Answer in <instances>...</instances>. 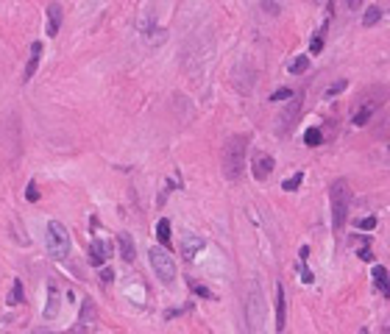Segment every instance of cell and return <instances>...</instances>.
<instances>
[{
    "mask_svg": "<svg viewBox=\"0 0 390 334\" xmlns=\"http://www.w3.org/2000/svg\"><path fill=\"white\" fill-rule=\"evenodd\" d=\"M360 334H368V329H365V326H363V329H360Z\"/></svg>",
    "mask_w": 390,
    "mask_h": 334,
    "instance_id": "obj_35",
    "label": "cell"
},
{
    "mask_svg": "<svg viewBox=\"0 0 390 334\" xmlns=\"http://www.w3.org/2000/svg\"><path fill=\"white\" fill-rule=\"evenodd\" d=\"M251 167H254V179H257V181H265L270 173H273V167H276V159H273L270 154H254Z\"/></svg>",
    "mask_w": 390,
    "mask_h": 334,
    "instance_id": "obj_10",
    "label": "cell"
},
{
    "mask_svg": "<svg viewBox=\"0 0 390 334\" xmlns=\"http://www.w3.org/2000/svg\"><path fill=\"white\" fill-rule=\"evenodd\" d=\"M156 234H159V242H162V245H170V220H167V217H162V220L156 223Z\"/></svg>",
    "mask_w": 390,
    "mask_h": 334,
    "instance_id": "obj_21",
    "label": "cell"
},
{
    "mask_svg": "<svg viewBox=\"0 0 390 334\" xmlns=\"http://www.w3.org/2000/svg\"><path fill=\"white\" fill-rule=\"evenodd\" d=\"M385 95H388V92H385V89H376V86H373V89H368V92H365L363 98L357 101L354 114H351V123H354V126H365V123L371 120L376 111H379L382 103H385Z\"/></svg>",
    "mask_w": 390,
    "mask_h": 334,
    "instance_id": "obj_4",
    "label": "cell"
},
{
    "mask_svg": "<svg viewBox=\"0 0 390 334\" xmlns=\"http://www.w3.org/2000/svg\"><path fill=\"white\" fill-rule=\"evenodd\" d=\"M39 59H42V42H34V45H31L28 64H26V70H23V81H31V78H34L36 67H39Z\"/></svg>",
    "mask_w": 390,
    "mask_h": 334,
    "instance_id": "obj_14",
    "label": "cell"
},
{
    "mask_svg": "<svg viewBox=\"0 0 390 334\" xmlns=\"http://www.w3.org/2000/svg\"><path fill=\"white\" fill-rule=\"evenodd\" d=\"M104 262H106V245L101 240H92L89 242V265L104 267Z\"/></svg>",
    "mask_w": 390,
    "mask_h": 334,
    "instance_id": "obj_15",
    "label": "cell"
},
{
    "mask_svg": "<svg viewBox=\"0 0 390 334\" xmlns=\"http://www.w3.org/2000/svg\"><path fill=\"white\" fill-rule=\"evenodd\" d=\"M310 48H312V56H315V53H321V48H323V34H315V36H312Z\"/></svg>",
    "mask_w": 390,
    "mask_h": 334,
    "instance_id": "obj_27",
    "label": "cell"
},
{
    "mask_svg": "<svg viewBox=\"0 0 390 334\" xmlns=\"http://www.w3.org/2000/svg\"><path fill=\"white\" fill-rule=\"evenodd\" d=\"M26 301V290H23V282L20 279H14V284H11V292H9V304L11 307H20Z\"/></svg>",
    "mask_w": 390,
    "mask_h": 334,
    "instance_id": "obj_18",
    "label": "cell"
},
{
    "mask_svg": "<svg viewBox=\"0 0 390 334\" xmlns=\"http://www.w3.org/2000/svg\"><path fill=\"white\" fill-rule=\"evenodd\" d=\"M360 259H363V262H371V259H373V254H371V248H368V245L360 251Z\"/></svg>",
    "mask_w": 390,
    "mask_h": 334,
    "instance_id": "obj_32",
    "label": "cell"
},
{
    "mask_svg": "<svg viewBox=\"0 0 390 334\" xmlns=\"http://www.w3.org/2000/svg\"><path fill=\"white\" fill-rule=\"evenodd\" d=\"M245 315H248L251 326L262 323V295L257 284H251V292H248V301H245Z\"/></svg>",
    "mask_w": 390,
    "mask_h": 334,
    "instance_id": "obj_9",
    "label": "cell"
},
{
    "mask_svg": "<svg viewBox=\"0 0 390 334\" xmlns=\"http://www.w3.org/2000/svg\"><path fill=\"white\" fill-rule=\"evenodd\" d=\"M298 114H301V98L298 95H293V101H290V106H287L282 114L276 117V134L279 137H287L290 131H293V126H295V120H298Z\"/></svg>",
    "mask_w": 390,
    "mask_h": 334,
    "instance_id": "obj_6",
    "label": "cell"
},
{
    "mask_svg": "<svg viewBox=\"0 0 390 334\" xmlns=\"http://www.w3.org/2000/svg\"><path fill=\"white\" fill-rule=\"evenodd\" d=\"M117 245H120V257L126 259V262H134V257H137V248H134V240H131V234L123 231L120 237H117Z\"/></svg>",
    "mask_w": 390,
    "mask_h": 334,
    "instance_id": "obj_16",
    "label": "cell"
},
{
    "mask_svg": "<svg viewBox=\"0 0 390 334\" xmlns=\"http://www.w3.org/2000/svg\"><path fill=\"white\" fill-rule=\"evenodd\" d=\"M287 326V298H285V287L276 284V332H285Z\"/></svg>",
    "mask_w": 390,
    "mask_h": 334,
    "instance_id": "obj_13",
    "label": "cell"
},
{
    "mask_svg": "<svg viewBox=\"0 0 390 334\" xmlns=\"http://www.w3.org/2000/svg\"><path fill=\"white\" fill-rule=\"evenodd\" d=\"M36 334H53V332H48V329H36Z\"/></svg>",
    "mask_w": 390,
    "mask_h": 334,
    "instance_id": "obj_34",
    "label": "cell"
},
{
    "mask_svg": "<svg viewBox=\"0 0 390 334\" xmlns=\"http://www.w3.org/2000/svg\"><path fill=\"white\" fill-rule=\"evenodd\" d=\"M304 142H307L310 148L321 145V142H323V134H321V128H310L307 134H304Z\"/></svg>",
    "mask_w": 390,
    "mask_h": 334,
    "instance_id": "obj_23",
    "label": "cell"
},
{
    "mask_svg": "<svg viewBox=\"0 0 390 334\" xmlns=\"http://www.w3.org/2000/svg\"><path fill=\"white\" fill-rule=\"evenodd\" d=\"M329 198H332V229L343 231V226L348 220V209H351V189H348L346 179H338L329 187Z\"/></svg>",
    "mask_w": 390,
    "mask_h": 334,
    "instance_id": "obj_2",
    "label": "cell"
},
{
    "mask_svg": "<svg viewBox=\"0 0 390 334\" xmlns=\"http://www.w3.org/2000/svg\"><path fill=\"white\" fill-rule=\"evenodd\" d=\"M346 86H348V81H338V84H332L329 89H326V95H340Z\"/></svg>",
    "mask_w": 390,
    "mask_h": 334,
    "instance_id": "obj_28",
    "label": "cell"
},
{
    "mask_svg": "<svg viewBox=\"0 0 390 334\" xmlns=\"http://www.w3.org/2000/svg\"><path fill=\"white\" fill-rule=\"evenodd\" d=\"M262 9L268 11V14H279V3H262Z\"/></svg>",
    "mask_w": 390,
    "mask_h": 334,
    "instance_id": "obj_31",
    "label": "cell"
},
{
    "mask_svg": "<svg viewBox=\"0 0 390 334\" xmlns=\"http://www.w3.org/2000/svg\"><path fill=\"white\" fill-rule=\"evenodd\" d=\"M45 14H48V36H59L61 20H64V11H61V6H59V3H51V6L45 9Z\"/></svg>",
    "mask_w": 390,
    "mask_h": 334,
    "instance_id": "obj_11",
    "label": "cell"
},
{
    "mask_svg": "<svg viewBox=\"0 0 390 334\" xmlns=\"http://www.w3.org/2000/svg\"><path fill=\"white\" fill-rule=\"evenodd\" d=\"M301 181H304V173H293L290 179H285V184H282V189H285V192H295V189L301 187Z\"/></svg>",
    "mask_w": 390,
    "mask_h": 334,
    "instance_id": "obj_22",
    "label": "cell"
},
{
    "mask_svg": "<svg viewBox=\"0 0 390 334\" xmlns=\"http://www.w3.org/2000/svg\"><path fill=\"white\" fill-rule=\"evenodd\" d=\"M114 279V270H109V267H104V270H101V284H109Z\"/></svg>",
    "mask_w": 390,
    "mask_h": 334,
    "instance_id": "obj_30",
    "label": "cell"
},
{
    "mask_svg": "<svg viewBox=\"0 0 390 334\" xmlns=\"http://www.w3.org/2000/svg\"><path fill=\"white\" fill-rule=\"evenodd\" d=\"M379 334H390V326H382V329H379Z\"/></svg>",
    "mask_w": 390,
    "mask_h": 334,
    "instance_id": "obj_33",
    "label": "cell"
},
{
    "mask_svg": "<svg viewBox=\"0 0 390 334\" xmlns=\"http://www.w3.org/2000/svg\"><path fill=\"white\" fill-rule=\"evenodd\" d=\"M26 198L31 201V204H36V201H39V189H36V181H28V187H26Z\"/></svg>",
    "mask_w": 390,
    "mask_h": 334,
    "instance_id": "obj_26",
    "label": "cell"
},
{
    "mask_svg": "<svg viewBox=\"0 0 390 334\" xmlns=\"http://www.w3.org/2000/svg\"><path fill=\"white\" fill-rule=\"evenodd\" d=\"M268 101H273V103H276V101H293V89H287V86H282V89H276V92L270 95Z\"/></svg>",
    "mask_w": 390,
    "mask_h": 334,
    "instance_id": "obj_25",
    "label": "cell"
},
{
    "mask_svg": "<svg viewBox=\"0 0 390 334\" xmlns=\"http://www.w3.org/2000/svg\"><path fill=\"white\" fill-rule=\"evenodd\" d=\"M360 229H365V231H373V229H376V217H365V220L360 223Z\"/></svg>",
    "mask_w": 390,
    "mask_h": 334,
    "instance_id": "obj_29",
    "label": "cell"
},
{
    "mask_svg": "<svg viewBox=\"0 0 390 334\" xmlns=\"http://www.w3.org/2000/svg\"><path fill=\"white\" fill-rule=\"evenodd\" d=\"M190 290L195 292V295H201V298H207V301H215V292H212V290H207V287H204V284H198V282H192V279H190Z\"/></svg>",
    "mask_w": 390,
    "mask_h": 334,
    "instance_id": "obj_24",
    "label": "cell"
},
{
    "mask_svg": "<svg viewBox=\"0 0 390 334\" xmlns=\"http://www.w3.org/2000/svg\"><path fill=\"white\" fill-rule=\"evenodd\" d=\"M148 257H151V267H154L156 279L162 284H173L176 282V262L173 257L167 254L165 248H151L148 251Z\"/></svg>",
    "mask_w": 390,
    "mask_h": 334,
    "instance_id": "obj_5",
    "label": "cell"
},
{
    "mask_svg": "<svg viewBox=\"0 0 390 334\" xmlns=\"http://www.w3.org/2000/svg\"><path fill=\"white\" fill-rule=\"evenodd\" d=\"M287 70H290L293 76H301V73H307V70H310V56H295V59L287 64Z\"/></svg>",
    "mask_w": 390,
    "mask_h": 334,
    "instance_id": "obj_19",
    "label": "cell"
},
{
    "mask_svg": "<svg viewBox=\"0 0 390 334\" xmlns=\"http://www.w3.org/2000/svg\"><path fill=\"white\" fill-rule=\"evenodd\" d=\"M204 248V237L201 234H184L182 237V257L184 259H195V254Z\"/></svg>",
    "mask_w": 390,
    "mask_h": 334,
    "instance_id": "obj_12",
    "label": "cell"
},
{
    "mask_svg": "<svg viewBox=\"0 0 390 334\" xmlns=\"http://www.w3.org/2000/svg\"><path fill=\"white\" fill-rule=\"evenodd\" d=\"M379 17H382V9H379V6H368V9H365V14H363V26H365V28H373L376 23H379Z\"/></svg>",
    "mask_w": 390,
    "mask_h": 334,
    "instance_id": "obj_20",
    "label": "cell"
},
{
    "mask_svg": "<svg viewBox=\"0 0 390 334\" xmlns=\"http://www.w3.org/2000/svg\"><path fill=\"white\" fill-rule=\"evenodd\" d=\"M95 323H98L95 301H92V298H84V301H81V312H78V326L73 329V332H76V334H87Z\"/></svg>",
    "mask_w": 390,
    "mask_h": 334,
    "instance_id": "obj_7",
    "label": "cell"
},
{
    "mask_svg": "<svg viewBox=\"0 0 390 334\" xmlns=\"http://www.w3.org/2000/svg\"><path fill=\"white\" fill-rule=\"evenodd\" d=\"M373 282H376V287L382 290V295L390 298V276H388V270H385L382 265H373Z\"/></svg>",
    "mask_w": 390,
    "mask_h": 334,
    "instance_id": "obj_17",
    "label": "cell"
},
{
    "mask_svg": "<svg viewBox=\"0 0 390 334\" xmlns=\"http://www.w3.org/2000/svg\"><path fill=\"white\" fill-rule=\"evenodd\" d=\"M59 309H61L59 284H56V279H48V301H45V309H42L45 320H53V317L59 315Z\"/></svg>",
    "mask_w": 390,
    "mask_h": 334,
    "instance_id": "obj_8",
    "label": "cell"
},
{
    "mask_svg": "<svg viewBox=\"0 0 390 334\" xmlns=\"http://www.w3.org/2000/svg\"><path fill=\"white\" fill-rule=\"evenodd\" d=\"M45 245L53 259H64L70 254V231L67 226L59 220H51L45 226Z\"/></svg>",
    "mask_w": 390,
    "mask_h": 334,
    "instance_id": "obj_3",
    "label": "cell"
},
{
    "mask_svg": "<svg viewBox=\"0 0 390 334\" xmlns=\"http://www.w3.org/2000/svg\"><path fill=\"white\" fill-rule=\"evenodd\" d=\"M245 154H248V137L234 134L223 145V176L229 181H240L245 170Z\"/></svg>",
    "mask_w": 390,
    "mask_h": 334,
    "instance_id": "obj_1",
    "label": "cell"
}]
</instances>
